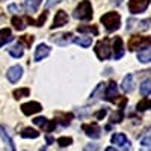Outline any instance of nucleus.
<instances>
[{
  "label": "nucleus",
  "instance_id": "1",
  "mask_svg": "<svg viewBox=\"0 0 151 151\" xmlns=\"http://www.w3.org/2000/svg\"><path fill=\"white\" fill-rule=\"evenodd\" d=\"M103 98L107 100V101H110V103H116L119 106V109H124V106L127 104V97L118 95V86L113 80H110L109 85L106 86V92H104Z\"/></svg>",
  "mask_w": 151,
  "mask_h": 151
},
{
  "label": "nucleus",
  "instance_id": "2",
  "mask_svg": "<svg viewBox=\"0 0 151 151\" xmlns=\"http://www.w3.org/2000/svg\"><path fill=\"white\" fill-rule=\"evenodd\" d=\"M100 21L103 23L107 32H115L121 27V17L118 12H106L104 15H101Z\"/></svg>",
  "mask_w": 151,
  "mask_h": 151
},
{
  "label": "nucleus",
  "instance_id": "3",
  "mask_svg": "<svg viewBox=\"0 0 151 151\" xmlns=\"http://www.w3.org/2000/svg\"><path fill=\"white\" fill-rule=\"evenodd\" d=\"M73 17L77 18V20H83V21H88L92 18V5L89 0H83L77 5V8L74 9L73 12Z\"/></svg>",
  "mask_w": 151,
  "mask_h": 151
},
{
  "label": "nucleus",
  "instance_id": "4",
  "mask_svg": "<svg viewBox=\"0 0 151 151\" xmlns=\"http://www.w3.org/2000/svg\"><path fill=\"white\" fill-rule=\"evenodd\" d=\"M151 45V36H141V35H133L130 40H129V44H127V48L130 52H136V50H144V48H148Z\"/></svg>",
  "mask_w": 151,
  "mask_h": 151
},
{
  "label": "nucleus",
  "instance_id": "5",
  "mask_svg": "<svg viewBox=\"0 0 151 151\" xmlns=\"http://www.w3.org/2000/svg\"><path fill=\"white\" fill-rule=\"evenodd\" d=\"M95 55L98 56L100 60H106L112 56V47H110V40L109 38H103L95 44Z\"/></svg>",
  "mask_w": 151,
  "mask_h": 151
},
{
  "label": "nucleus",
  "instance_id": "6",
  "mask_svg": "<svg viewBox=\"0 0 151 151\" xmlns=\"http://www.w3.org/2000/svg\"><path fill=\"white\" fill-rule=\"evenodd\" d=\"M150 6V0H129V11L133 15L142 14Z\"/></svg>",
  "mask_w": 151,
  "mask_h": 151
},
{
  "label": "nucleus",
  "instance_id": "7",
  "mask_svg": "<svg viewBox=\"0 0 151 151\" xmlns=\"http://www.w3.org/2000/svg\"><path fill=\"white\" fill-rule=\"evenodd\" d=\"M82 130L85 132L86 136H89L91 139H98L101 136V127L97 122H89V124H83Z\"/></svg>",
  "mask_w": 151,
  "mask_h": 151
},
{
  "label": "nucleus",
  "instance_id": "8",
  "mask_svg": "<svg viewBox=\"0 0 151 151\" xmlns=\"http://www.w3.org/2000/svg\"><path fill=\"white\" fill-rule=\"evenodd\" d=\"M33 124L38 125V127H41V129H42L44 132H47V133L53 132V130L56 129V122H55V121H48V119L44 118V116H36V118H33Z\"/></svg>",
  "mask_w": 151,
  "mask_h": 151
},
{
  "label": "nucleus",
  "instance_id": "9",
  "mask_svg": "<svg viewBox=\"0 0 151 151\" xmlns=\"http://www.w3.org/2000/svg\"><path fill=\"white\" fill-rule=\"evenodd\" d=\"M73 40H74V36H73L71 32H68V33H58V35L50 36V41L58 44V45H60V47H64V45L73 42Z\"/></svg>",
  "mask_w": 151,
  "mask_h": 151
},
{
  "label": "nucleus",
  "instance_id": "10",
  "mask_svg": "<svg viewBox=\"0 0 151 151\" xmlns=\"http://www.w3.org/2000/svg\"><path fill=\"white\" fill-rule=\"evenodd\" d=\"M110 141H112V144H115V145H119V147H122L125 151H130V150H132L130 141L127 139V136H125L124 133H115V134H112Z\"/></svg>",
  "mask_w": 151,
  "mask_h": 151
},
{
  "label": "nucleus",
  "instance_id": "11",
  "mask_svg": "<svg viewBox=\"0 0 151 151\" xmlns=\"http://www.w3.org/2000/svg\"><path fill=\"white\" fill-rule=\"evenodd\" d=\"M20 109H21V112H23L26 116H30V115H35V113L41 112V110H42V106L38 103V101H29V103L21 104Z\"/></svg>",
  "mask_w": 151,
  "mask_h": 151
},
{
  "label": "nucleus",
  "instance_id": "12",
  "mask_svg": "<svg viewBox=\"0 0 151 151\" xmlns=\"http://www.w3.org/2000/svg\"><path fill=\"white\" fill-rule=\"evenodd\" d=\"M150 24H151V20L150 18H145V20H141V21H136V20L130 18L127 21V30H132L133 27H136L137 30H148L150 29Z\"/></svg>",
  "mask_w": 151,
  "mask_h": 151
},
{
  "label": "nucleus",
  "instance_id": "13",
  "mask_svg": "<svg viewBox=\"0 0 151 151\" xmlns=\"http://www.w3.org/2000/svg\"><path fill=\"white\" fill-rule=\"evenodd\" d=\"M68 23V15L65 11H58L55 14V20H53V24L50 26V29H58V27H62L65 26V24Z\"/></svg>",
  "mask_w": 151,
  "mask_h": 151
},
{
  "label": "nucleus",
  "instance_id": "14",
  "mask_svg": "<svg viewBox=\"0 0 151 151\" xmlns=\"http://www.w3.org/2000/svg\"><path fill=\"white\" fill-rule=\"evenodd\" d=\"M21 76H23V68L20 65H14L6 71V77L11 83H17L21 79Z\"/></svg>",
  "mask_w": 151,
  "mask_h": 151
},
{
  "label": "nucleus",
  "instance_id": "15",
  "mask_svg": "<svg viewBox=\"0 0 151 151\" xmlns=\"http://www.w3.org/2000/svg\"><path fill=\"white\" fill-rule=\"evenodd\" d=\"M113 59L118 60L124 56V45H122V38L121 36H115L113 40Z\"/></svg>",
  "mask_w": 151,
  "mask_h": 151
},
{
  "label": "nucleus",
  "instance_id": "16",
  "mask_svg": "<svg viewBox=\"0 0 151 151\" xmlns=\"http://www.w3.org/2000/svg\"><path fill=\"white\" fill-rule=\"evenodd\" d=\"M50 52H52V48H50L47 44H40V45L36 47V50H35V56H33V59H35L36 62H40V60L45 59V58L50 55Z\"/></svg>",
  "mask_w": 151,
  "mask_h": 151
},
{
  "label": "nucleus",
  "instance_id": "17",
  "mask_svg": "<svg viewBox=\"0 0 151 151\" xmlns=\"http://www.w3.org/2000/svg\"><path fill=\"white\" fill-rule=\"evenodd\" d=\"M73 113H67V112H56L55 113V122L58 121L60 125H64V127H67V125H70L71 124V121H73Z\"/></svg>",
  "mask_w": 151,
  "mask_h": 151
},
{
  "label": "nucleus",
  "instance_id": "18",
  "mask_svg": "<svg viewBox=\"0 0 151 151\" xmlns=\"http://www.w3.org/2000/svg\"><path fill=\"white\" fill-rule=\"evenodd\" d=\"M0 136H2V139L5 141V144L8 145V148L11 151H17L15 150V145H14V141H12V137L9 134V132L6 130V127H5V125H2V124H0Z\"/></svg>",
  "mask_w": 151,
  "mask_h": 151
},
{
  "label": "nucleus",
  "instance_id": "19",
  "mask_svg": "<svg viewBox=\"0 0 151 151\" xmlns=\"http://www.w3.org/2000/svg\"><path fill=\"white\" fill-rule=\"evenodd\" d=\"M104 88H106V83H98L97 85V88L92 91V94L89 97V103H95L97 100L104 97Z\"/></svg>",
  "mask_w": 151,
  "mask_h": 151
},
{
  "label": "nucleus",
  "instance_id": "20",
  "mask_svg": "<svg viewBox=\"0 0 151 151\" xmlns=\"http://www.w3.org/2000/svg\"><path fill=\"white\" fill-rule=\"evenodd\" d=\"M121 88H122V91H125V92H132V91L134 89V79H133L132 74H127V76L124 77Z\"/></svg>",
  "mask_w": 151,
  "mask_h": 151
},
{
  "label": "nucleus",
  "instance_id": "21",
  "mask_svg": "<svg viewBox=\"0 0 151 151\" xmlns=\"http://www.w3.org/2000/svg\"><path fill=\"white\" fill-rule=\"evenodd\" d=\"M12 32H11V29H8V27H5V29H0V47H3L5 44H8V42H11L12 41Z\"/></svg>",
  "mask_w": 151,
  "mask_h": 151
},
{
  "label": "nucleus",
  "instance_id": "22",
  "mask_svg": "<svg viewBox=\"0 0 151 151\" xmlns=\"http://www.w3.org/2000/svg\"><path fill=\"white\" fill-rule=\"evenodd\" d=\"M47 17H48V11H44L42 14L40 15V18H38V20H32L30 17H26L24 20H26V21H27L29 24H32V26H36V27H40V26H42V24L45 23Z\"/></svg>",
  "mask_w": 151,
  "mask_h": 151
},
{
  "label": "nucleus",
  "instance_id": "23",
  "mask_svg": "<svg viewBox=\"0 0 151 151\" xmlns=\"http://www.w3.org/2000/svg\"><path fill=\"white\" fill-rule=\"evenodd\" d=\"M73 42H76L77 45H80L83 48H88V47H91V44H92V38L91 36H76L73 40Z\"/></svg>",
  "mask_w": 151,
  "mask_h": 151
},
{
  "label": "nucleus",
  "instance_id": "24",
  "mask_svg": "<svg viewBox=\"0 0 151 151\" xmlns=\"http://www.w3.org/2000/svg\"><path fill=\"white\" fill-rule=\"evenodd\" d=\"M20 134H21V137H24V139H36V137H40V132L35 130V129H30V127L23 129Z\"/></svg>",
  "mask_w": 151,
  "mask_h": 151
},
{
  "label": "nucleus",
  "instance_id": "25",
  "mask_svg": "<svg viewBox=\"0 0 151 151\" xmlns=\"http://www.w3.org/2000/svg\"><path fill=\"white\" fill-rule=\"evenodd\" d=\"M8 52H9V55L12 56V58H15V59H18V58H21L23 56V53H24V50H23V45L18 42V44H15V45H12V47H9L8 48Z\"/></svg>",
  "mask_w": 151,
  "mask_h": 151
},
{
  "label": "nucleus",
  "instance_id": "26",
  "mask_svg": "<svg viewBox=\"0 0 151 151\" xmlns=\"http://www.w3.org/2000/svg\"><path fill=\"white\" fill-rule=\"evenodd\" d=\"M11 23H12V26H14V29H17L20 32L26 29V20L21 18V17H12Z\"/></svg>",
  "mask_w": 151,
  "mask_h": 151
},
{
  "label": "nucleus",
  "instance_id": "27",
  "mask_svg": "<svg viewBox=\"0 0 151 151\" xmlns=\"http://www.w3.org/2000/svg\"><path fill=\"white\" fill-rule=\"evenodd\" d=\"M137 60L142 62V64H148V62H151V48L142 50V52L137 53Z\"/></svg>",
  "mask_w": 151,
  "mask_h": 151
},
{
  "label": "nucleus",
  "instance_id": "28",
  "mask_svg": "<svg viewBox=\"0 0 151 151\" xmlns=\"http://www.w3.org/2000/svg\"><path fill=\"white\" fill-rule=\"evenodd\" d=\"M42 3V0H26V9L30 12V14H33V12L38 11V8H40V5Z\"/></svg>",
  "mask_w": 151,
  "mask_h": 151
},
{
  "label": "nucleus",
  "instance_id": "29",
  "mask_svg": "<svg viewBox=\"0 0 151 151\" xmlns=\"http://www.w3.org/2000/svg\"><path fill=\"white\" fill-rule=\"evenodd\" d=\"M12 95H14V98L20 100V98H24V97H29L30 95V89L29 88H18V89H15L14 92H12Z\"/></svg>",
  "mask_w": 151,
  "mask_h": 151
},
{
  "label": "nucleus",
  "instance_id": "30",
  "mask_svg": "<svg viewBox=\"0 0 151 151\" xmlns=\"http://www.w3.org/2000/svg\"><path fill=\"white\" fill-rule=\"evenodd\" d=\"M122 119H124V110L122 109H118L116 112H113L110 115V122L112 124H119Z\"/></svg>",
  "mask_w": 151,
  "mask_h": 151
},
{
  "label": "nucleus",
  "instance_id": "31",
  "mask_svg": "<svg viewBox=\"0 0 151 151\" xmlns=\"http://www.w3.org/2000/svg\"><path fill=\"white\" fill-rule=\"evenodd\" d=\"M77 30L80 33H92V35H98V27L91 24V26H79Z\"/></svg>",
  "mask_w": 151,
  "mask_h": 151
},
{
  "label": "nucleus",
  "instance_id": "32",
  "mask_svg": "<svg viewBox=\"0 0 151 151\" xmlns=\"http://www.w3.org/2000/svg\"><path fill=\"white\" fill-rule=\"evenodd\" d=\"M139 89H141V94H142L144 97H147V95H151V79H148V80H144Z\"/></svg>",
  "mask_w": 151,
  "mask_h": 151
},
{
  "label": "nucleus",
  "instance_id": "33",
  "mask_svg": "<svg viewBox=\"0 0 151 151\" xmlns=\"http://www.w3.org/2000/svg\"><path fill=\"white\" fill-rule=\"evenodd\" d=\"M147 109H151V100H148V98L141 100V101L136 104V110H137V112H144V110H147Z\"/></svg>",
  "mask_w": 151,
  "mask_h": 151
},
{
  "label": "nucleus",
  "instance_id": "34",
  "mask_svg": "<svg viewBox=\"0 0 151 151\" xmlns=\"http://www.w3.org/2000/svg\"><path fill=\"white\" fill-rule=\"evenodd\" d=\"M33 41H35V36H33V35H23V36H20V41H18V42H20L21 45L24 44L26 47L30 48V45L33 44Z\"/></svg>",
  "mask_w": 151,
  "mask_h": 151
},
{
  "label": "nucleus",
  "instance_id": "35",
  "mask_svg": "<svg viewBox=\"0 0 151 151\" xmlns=\"http://www.w3.org/2000/svg\"><path fill=\"white\" fill-rule=\"evenodd\" d=\"M56 142H58L59 147L65 148V147H70V145L73 144V137H70V136H62V137H59Z\"/></svg>",
  "mask_w": 151,
  "mask_h": 151
},
{
  "label": "nucleus",
  "instance_id": "36",
  "mask_svg": "<svg viewBox=\"0 0 151 151\" xmlns=\"http://www.w3.org/2000/svg\"><path fill=\"white\" fill-rule=\"evenodd\" d=\"M106 115H107V109L103 107V109H100V110L95 113V118H97V119H103Z\"/></svg>",
  "mask_w": 151,
  "mask_h": 151
},
{
  "label": "nucleus",
  "instance_id": "37",
  "mask_svg": "<svg viewBox=\"0 0 151 151\" xmlns=\"http://www.w3.org/2000/svg\"><path fill=\"white\" fill-rule=\"evenodd\" d=\"M9 12H12V14H18V12H21V6L18 5H9Z\"/></svg>",
  "mask_w": 151,
  "mask_h": 151
},
{
  "label": "nucleus",
  "instance_id": "38",
  "mask_svg": "<svg viewBox=\"0 0 151 151\" xmlns=\"http://www.w3.org/2000/svg\"><path fill=\"white\" fill-rule=\"evenodd\" d=\"M60 2H64V0H47L45 2V8L48 9V8H53L55 5H58V3H60Z\"/></svg>",
  "mask_w": 151,
  "mask_h": 151
},
{
  "label": "nucleus",
  "instance_id": "39",
  "mask_svg": "<svg viewBox=\"0 0 151 151\" xmlns=\"http://www.w3.org/2000/svg\"><path fill=\"white\" fill-rule=\"evenodd\" d=\"M98 150V144H88L85 147V151H97Z\"/></svg>",
  "mask_w": 151,
  "mask_h": 151
},
{
  "label": "nucleus",
  "instance_id": "40",
  "mask_svg": "<svg viewBox=\"0 0 151 151\" xmlns=\"http://www.w3.org/2000/svg\"><path fill=\"white\" fill-rule=\"evenodd\" d=\"M142 145L151 147V137H144V139H142Z\"/></svg>",
  "mask_w": 151,
  "mask_h": 151
},
{
  "label": "nucleus",
  "instance_id": "41",
  "mask_svg": "<svg viewBox=\"0 0 151 151\" xmlns=\"http://www.w3.org/2000/svg\"><path fill=\"white\" fill-rule=\"evenodd\" d=\"M52 142H53V139H52V137L48 136V137H47V144H52Z\"/></svg>",
  "mask_w": 151,
  "mask_h": 151
},
{
  "label": "nucleus",
  "instance_id": "42",
  "mask_svg": "<svg viewBox=\"0 0 151 151\" xmlns=\"http://www.w3.org/2000/svg\"><path fill=\"white\" fill-rule=\"evenodd\" d=\"M104 151H116V150H115V148H112V147H109V148H106Z\"/></svg>",
  "mask_w": 151,
  "mask_h": 151
},
{
  "label": "nucleus",
  "instance_id": "43",
  "mask_svg": "<svg viewBox=\"0 0 151 151\" xmlns=\"http://www.w3.org/2000/svg\"><path fill=\"white\" fill-rule=\"evenodd\" d=\"M0 2H2V0H0Z\"/></svg>",
  "mask_w": 151,
  "mask_h": 151
},
{
  "label": "nucleus",
  "instance_id": "44",
  "mask_svg": "<svg viewBox=\"0 0 151 151\" xmlns=\"http://www.w3.org/2000/svg\"><path fill=\"white\" fill-rule=\"evenodd\" d=\"M150 151H151V150H150Z\"/></svg>",
  "mask_w": 151,
  "mask_h": 151
}]
</instances>
